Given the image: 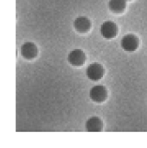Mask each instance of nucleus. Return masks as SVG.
<instances>
[{"instance_id":"7","label":"nucleus","mask_w":147,"mask_h":148,"mask_svg":"<svg viewBox=\"0 0 147 148\" xmlns=\"http://www.w3.org/2000/svg\"><path fill=\"white\" fill-rule=\"evenodd\" d=\"M74 27L79 32H87L91 28V23L87 17L79 16L75 20Z\"/></svg>"},{"instance_id":"10","label":"nucleus","mask_w":147,"mask_h":148,"mask_svg":"<svg viewBox=\"0 0 147 148\" xmlns=\"http://www.w3.org/2000/svg\"></svg>"},{"instance_id":"3","label":"nucleus","mask_w":147,"mask_h":148,"mask_svg":"<svg viewBox=\"0 0 147 148\" xmlns=\"http://www.w3.org/2000/svg\"><path fill=\"white\" fill-rule=\"evenodd\" d=\"M90 98L95 102H102L107 96V92L105 87L102 85H97L93 87L89 92Z\"/></svg>"},{"instance_id":"4","label":"nucleus","mask_w":147,"mask_h":148,"mask_svg":"<svg viewBox=\"0 0 147 148\" xmlns=\"http://www.w3.org/2000/svg\"><path fill=\"white\" fill-rule=\"evenodd\" d=\"M101 34L107 39L113 38L117 34V26L112 21H107L101 26Z\"/></svg>"},{"instance_id":"6","label":"nucleus","mask_w":147,"mask_h":148,"mask_svg":"<svg viewBox=\"0 0 147 148\" xmlns=\"http://www.w3.org/2000/svg\"><path fill=\"white\" fill-rule=\"evenodd\" d=\"M21 55L26 59H33L37 55V48L33 42H25L20 48Z\"/></svg>"},{"instance_id":"9","label":"nucleus","mask_w":147,"mask_h":148,"mask_svg":"<svg viewBox=\"0 0 147 148\" xmlns=\"http://www.w3.org/2000/svg\"><path fill=\"white\" fill-rule=\"evenodd\" d=\"M109 9L114 13H120L126 9V0H110L108 3Z\"/></svg>"},{"instance_id":"1","label":"nucleus","mask_w":147,"mask_h":148,"mask_svg":"<svg viewBox=\"0 0 147 148\" xmlns=\"http://www.w3.org/2000/svg\"><path fill=\"white\" fill-rule=\"evenodd\" d=\"M120 44L122 49L126 51L133 52L136 50L139 47V39L136 36L133 34H128L121 39Z\"/></svg>"},{"instance_id":"8","label":"nucleus","mask_w":147,"mask_h":148,"mask_svg":"<svg viewBox=\"0 0 147 148\" xmlns=\"http://www.w3.org/2000/svg\"><path fill=\"white\" fill-rule=\"evenodd\" d=\"M102 122L98 117H91L86 122L87 130L89 132H99L102 129Z\"/></svg>"},{"instance_id":"5","label":"nucleus","mask_w":147,"mask_h":148,"mask_svg":"<svg viewBox=\"0 0 147 148\" xmlns=\"http://www.w3.org/2000/svg\"><path fill=\"white\" fill-rule=\"evenodd\" d=\"M68 60L74 66H81L86 61V55L81 49H74L69 53Z\"/></svg>"},{"instance_id":"2","label":"nucleus","mask_w":147,"mask_h":148,"mask_svg":"<svg viewBox=\"0 0 147 148\" xmlns=\"http://www.w3.org/2000/svg\"><path fill=\"white\" fill-rule=\"evenodd\" d=\"M87 76L91 81H99L104 75V69L99 63H92L87 68Z\"/></svg>"}]
</instances>
